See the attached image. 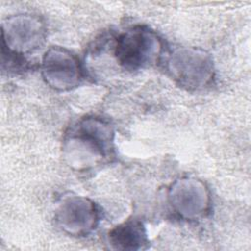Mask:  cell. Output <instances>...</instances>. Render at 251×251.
<instances>
[{
  "mask_svg": "<svg viewBox=\"0 0 251 251\" xmlns=\"http://www.w3.org/2000/svg\"><path fill=\"white\" fill-rule=\"evenodd\" d=\"M113 140L114 131L108 123L100 118H84L65 139L66 157L76 169H88L111 155Z\"/></svg>",
  "mask_w": 251,
  "mask_h": 251,
  "instance_id": "cell-1",
  "label": "cell"
},
{
  "mask_svg": "<svg viewBox=\"0 0 251 251\" xmlns=\"http://www.w3.org/2000/svg\"><path fill=\"white\" fill-rule=\"evenodd\" d=\"M162 41L153 30L135 25L120 34L116 41L117 61L128 71H137L158 62Z\"/></svg>",
  "mask_w": 251,
  "mask_h": 251,
  "instance_id": "cell-2",
  "label": "cell"
},
{
  "mask_svg": "<svg viewBox=\"0 0 251 251\" xmlns=\"http://www.w3.org/2000/svg\"><path fill=\"white\" fill-rule=\"evenodd\" d=\"M173 79L186 89H201L214 76L212 58L205 51L195 48H178L167 61Z\"/></svg>",
  "mask_w": 251,
  "mask_h": 251,
  "instance_id": "cell-3",
  "label": "cell"
},
{
  "mask_svg": "<svg viewBox=\"0 0 251 251\" xmlns=\"http://www.w3.org/2000/svg\"><path fill=\"white\" fill-rule=\"evenodd\" d=\"M46 28L36 16L17 15L2 25V48L24 56L40 47L45 39Z\"/></svg>",
  "mask_w": 251,
  "mask_h": 251,
  "instance_id": "cell-4",
  "label": "cell"
},
{
  "mask_svg": "<svg viewBox=\"0 0 251 251\" xmlns=\"http://www.w3.org/2000/svg\"><path fill=\"white\" fill-rule=\"evenodd\" d=\"M42 75L45 81L57 90L75 87L81 78V69L77 58L61 47H52L42 60Z\"/></svg>",
  "mask_w": 251,
  "mask_h": 251,
  "instance_id": "cell-5",
  "label": "cell"
},
{
  "mask_svg": "<svg viewBox=\"0 0 251 251\" xmlns=\"http://www.w3.org/2000/svg\"><path fill=\"white\" fill-rule=\"evenodd\" d=\"M172 207L186 219H196L202 216L209 207V193L205 185L192 178L176 180L169 194Z\"/></svg>",
  "mask_w": 251,
  "mask_h": 251,
  "instance_id": "cell-6",
  "label": "cell"
},
{
  "mask_svg": "<svg viewBox=\"0 0 251 251\" xmlns=\"http://www.w3.org/2000/svg\"><path fill=\"white\" fill-rule=\"evenodd\" d=\"M56 219L68 233L80 235L89 232L96 225L97 210L92 201L80 196H71L60 204Z\"/></svg>",
  "mask_w": 251,
  "mask_h": 251,
  "instance_id": "cell-7",
  "label": "cell"
},
{
  "mask_svg": "<svg viewBox=\"0 0 251 251\" xmlns=\"http://www.w3.org/2000/svg\"><path fill=\"white\" fill-rule=\"evenodd\" d=\"M109 240L116 249L135 250L148 243L146 230L137 220H127L109 232Z\"/></svg>",
  "mask_w": 251,
  "mask_h": 251,
  "instance_id": "cell-8",
  "label": "cell"
}]
</instances>
